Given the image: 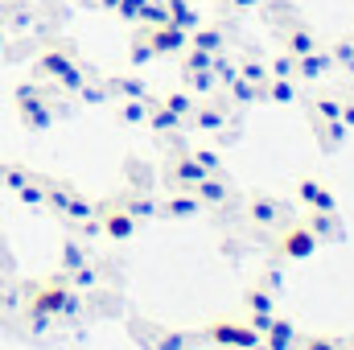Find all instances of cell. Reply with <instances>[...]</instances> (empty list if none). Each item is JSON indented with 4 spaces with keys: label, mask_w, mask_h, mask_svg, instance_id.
<instances>
[{
    "label": "cell",
    "mask_w": 354,
    "mask_h": 350,
    "mask_svg": "<svg viewBox=\"0 0 354 350\" xmlns=\"http://www.w3.org/2000/svg\"><path fill=\"white\" fill-rule=\"evenodd\" d=\"M75 309H79V297H75L66 272L46 276V280H37V284L29 288V317H33L37 330H41L50 317H66V313H75Z\"/></svg>",
    "instance_id": "6da1fadb"
},
{
    "label": "cell",
    "mask_w": 354,
    "mask_h": 350,
    "mask_svg": "<svg viewBox=\"0 0 354 350\" xmlns=\"http://www.w3.org/2000/svg\"><path fill=\"white\" fill-rule=\"evenodd\" d=\"M206 338H210L214 347H227V350H248V347H256V342H264L260 330H252L248 322H231V317L210 322V326H206Z\"/></svg>",
    "instance_id": "7a4b0ae2"
},
{
    "label": "cell",
    "mask_w": 354,
    "mask_h": 350,
    "mask_svg": "<svg viewBox=\"0 0 354 350\" xmlns=\"http://www.w3.org/2000/svg\"><path fill=\"white\" fill-rule=\"evenodd\" d=\"M317 248H322V243H317V235H313L305 223H284V227H280L276 252H280L284 260H309Z\"/></svg>",
    "instance_id": "3957f363"
},
{
    "label": "cell",
    "mask_w": 354,
    "mask_h": 350,
    "mask_svg": "<svg viewBox=\"0 0 354 350\" xmlns=\"http://www.w3.org/2000/svg\"><path fill=\"white\" fill-rule=\"evenodd\" d=\"M292 190H297V198H301V206H305V210H326V214H338V194H334L322 177L301 174Z\"/></svg>",
    "instance_id": "277c9868"
},
{
    "label": "cell",
    "mask_w": 354,
    "mask_h": 350,
    "mask_svg": "<svg viewBox=\"0 0 354 350\" xmlns=\"http://www.w3.org/2000/svg\"><path fill=\"white\" fill-rule=\"evenodd\" d=\"M189 128H198V132H223L227 124H231V103L223 99V91H214L210 95V103H202L198 99V107H194V116L185 120Z\"/></svg>",
    "instance_id": "5b68a950"
},
{
    "label": "cell",
    "mask_w": 354,
    "mask_h": 350,
    "mask_svg": "<svg viewBox=\"0 0 354 350\" xmlns=\"http://www.w3.org/2000/svg\"><path fill=\"white\" fill-rule=\"evenodd\" d=\"M248 219H252V227H260V231H280V227L288 223V210H284V202L272 198V194H252V198H248Z\"/></svg>",
    "instance_id": "8992f818"
},
{
    "label": "cell",
    "mask_w": 354,
    "mask_h": 350,
    "mask_svg": "<svg viewBox=\"0 0 354 350\" xmlns=\"http://www.w3.org/2000/svg\"><path fill=\"white\" fill-rule=\"evenodd\" d=\"M79 62H75V54L66 50V46H46L41 54H37V62H33V71H37V79H46V83H58L66 71H75Z\"/></svg>",
    "instance_id": "52a82bcc"
},
{
    "label": "cell",
    "mask_w": 354,
    "mask_h": 350,
    "mask_svg": "<svg viewBox=\"0 0 354 350\" xmlns=\"http://www.w3.org/2000/svg\"><path fill=\"white\" fill-rule=\"evenodd\" d=\"M99 214V231L107 235V239H115V243H128L132 235H136V219L124 210V206H107V210H95Z\"/></svg>",
    "instance_id": "ba28073f"
},
{
    "label": "cell",
    "mask_w": 354,
    "mask_h": 350,
    "mask_svg": "<svg viewBox=\"0 0 354 350\" xmlns=\"http://www.w3.org/2000/svg\"><path fill=\"white\" fill-rule=\"evenodd\" d=\"M145 37H149V46H153L157 58H161V54H181V50L189 46V33L177 29L174 21H165V25H157V29H145Z\"/></svg>",
    "instance_id": "9c48e42d"
},
{
    "label": "cell",
    "mask_w": 354,
    "mask_h": 350,
    "mask_svg": "<svg viewBox=\"0 0 354 350\" xmlns=\"http://www.w3.org/2000/svg\"><path fill=\"white\" fill-rule=\"evenodd\" d=\"M165 174H169V185L174 190H189V185H198L202 177H206V169L189 157V149L185 153H177V157H169V165H165Z\"/></svg>",
    "instance_id": "30bf717a"
},
{
    "label": "cell",
    "mask_w": 354,
    "mask_h": 350,
    "mask_svg": "<svg viewBox=\"0 0 354 350\" xmlns=\"http://www.w3.org/2000/svg\"><path fill=\"white\" fill-rule=\"evenodd\" d=\"M330 71H334V58H330V50H322V46L297 58V83H317V79H326Z\"/></svg>",
    "instance_id": "8fae6325"
},
{
    "label": "cell",
    "mask_w": 354,
    "mask_h": 350,
    "mask_svg": "<svg viewBox=\"0 0 354 350\" xmlns=\"http://www.w3.org/2000/svg\"><path fill=\"white\" fill-rule=\"evenodd\" d=\"M189 194H194L202 206H210V210H218V206H227V202H231V185H227L218 174H206L198 185H189Z\"/></svg>",
    "instance_id": "7c38bea8"
},
{
    "label": "cell",
    "mask_w": 354,
    "mask_h": 350,
    "mask_svg": "<svg viewBox=\"0 0 354 350\" xmlns=\"http://www.w3.org/2000/svg\"><path fill=\"white\" fill-rule=\"evenodd\" d=\"M202 214V202L189 194V190H174L165 202H161V219H177V223H189Z\"/></svg>",
    "instance_id": "4fadbf2b"
},
{
    "label": "cell",
    "mask_w": 354,
    "mask_h": 350,
    "mask_svg": "<svg viewBox=\"0 0 354 350\" xmlns=\"http://www.w3.org/2000/svg\"><path fill=\"white\" fill-rule=\"evenodd\" d=\"M322 42H317V33L305 25V21H292V25H284V54H292V58H301V54H309V50H317Z\"/></svg>",
    "instance_id": "5bb4252c"
},
{
    "label": "cell",
    "mask_w": 354,
    "mask_h": 350,
    "mask_svg": "<svg viewBox=\"0 0 354 350\" xmlns=\"http://www.w3.org/2000/svg\"><path fill=\"white\" fill-rule=\"evenodd\" d=\"M301 223L317 235V243H330V239H342V235H346V231H342V219H338V214H326V210H309Z\"/></svg>",
    "instance_id": "9a60e30c"
},
{
    "label": "cell",
    "mask_w": 354,
    "mask_h": 350,
    "mask_svg": "<svg viewBox=\"0 0 354 350\" xmlns=\"http://www.w3.org/2000/svg\"><path fill=\"white\" fill-rule=\"evenodd\" d=\"M17 116H21V124H25L29 132H46V128L54 124V107H50L46 99H33V103H21V107H17Z\"/></svg>",
    "instance_id": "2e32d148"
},
{
    "label": "cell",
    "mask_w": 354,
    "mask_h": 350,
    "mask_svg": "<svg viewBox=\"0 0 354 350\" xmlns=\"http://www.w3.org/2000/svg\"><path fill=\"white\" fill-rule=\"evenodd\" d=\"M145 124H149L157 136H174V132H181V124H185V120H181V116H174L161 99H153V103H149V120H145Z\"/></svg>",
    "instance_id": "e0dca14e"
},
{
    "label": "cell",
    "mask_w": 354,
    "mask_h": 350,
    "mask_svg": "<svg viewBox=\"0 0 354 350\" xmlns=\"http://www.w3.org/2000/svg\"><path fill=\"white\" fill-rule=\"evenodd\" d=\"M189 46L194 50H206V54H218L223 46H227V33H223V25H198V29H189Z\"/></svg>",
    "instance_id": "ac0fdd59"
},
{
    "label": "cell",
    "mask_w": 354,
    "mask_h": 350,
    "mask_svg": "<svg viewBox=\"0 0 354 350\" xmlns=\"http://www.w3.org/2000/svg\"><path fill=\"white\" fill-rule=\"evenodd\" d=\"M165 8H169V21H174L177 29H185V33L202 25V12H198L194 0H165Z\"/></svg>",
    "instance_id": "d6986e66"
},
{
    "label": "cell",
    "mask_w": 354,
    "mask_h": 350,
    "mask_svg": "<svg viewBox=\"0 0 354 350\" xmlns=\"http://www.w3.org/2000/svg\"><path fill=\"white\" fill-rule=\"evenodd\" d=\"M218 91H223V99H227L231 107H248V103H256V99H260V87H256V83H248V79H239V75H235L227 87H218Z\"/></svg>",
    "instance_id": "ffe728a7"
},
{
    "label": "cell",
    "mask_w": 354,
    "mask_h": 350,
    "mask_svg": "<svg viewBox=\"0 0 354 350\" xmlns=\"http://www.w3.org/2000/svg\"><path fill=\"white\" fill-rule=\"evenodd\" d=\"M120 206H124L136 223H145V219H161V202H153L149 194H128Z\"/></svg>",
    "instance_id": "44dd1931"
},
{
    "label": "cell",
    "mask_w": 354,
    "mask_h": 350,
    "mask_svg": "<svg viewBox=\"0 0 354 350\" xmlns=\"http://www.w3.org/2000/svg\"><path fill=\"white\" fill-rule=\"evenodd\" d=\"M260 99H272V103H297L301 91H297V79H268L260 87Z\"/></svg>",
    "instance_id": "7402d4cb"
},
{
    "label": "cell",
    "mask_w": 354,
    "mask_h": 350,
    "mask_svg": "<svg viewBox=\"0 0 354 350\" xmlns=\"http://www.w3.org/2000/svg\"><path fill=\"white\" fill-rule=\"evenodd\" d=\"M243 309H248V313H276V293H272L268 284H252V288L243 293Z\"/></svg>",
    "instance_id": "603a6c76"
},
{
    "label": "cell",
    "mask_w": 354,
    "mask_h": 350,
    "mask_svg": "<svg viewBox=\"0 0 354 350\" xmlns=\"http://www.w3.org/2000/svg\"><path fill=\"white\" fill-rule=\"evenodd\" d=\"M58 214H62V219H71V223H79V227H83V223H87V219H95V202H87V198H83V194H79V190H71V198H66V202H62V210H58Z\"/></svg>",
    "instance_id": "cb8c5ba5"
},
{
    "label": "cell",
    "mask_w": 354,
    "mask_h": 350,
    "mask_svg": "<svg viewBox=\"0 0 354 350\" xmlns=\"http://www.w3.org/2000/svg\"><path fill=\"white\" fill-rule=\"evenodd\" d=\"M103 91H107V95H115V99H149L145 79H107Z\"/></svg>",
    "instance_id": "d4e9b609"
},
{
    "label": "cell",
    "mask_w": 354,
    "mask_h": 350,
    "mask_svg": "<svg viewBox=\"0 0 354 350\" xmlns=\"http://www.w3.org/2000/svg\"><path fill=\"white\" fill-rule=\"evenodd\" d=\"M338 111H342V95H313V99H309L313 124H317V120H338Z\"/></svg>",
    "instance_id": "484cf974"
},
{
    "label": "cell",
    "mask_w": 354,
    "mask_h": 350,
    "mask_svg": "<svg viewBox=\"0 0 354 350\" xmlns=\"http://www.w3.org/2000/svg\"><path fill=\"white\" fill-rule=\"evenodd\" d=\"M149 103H153V99H120V103H115L120 124H145V120H149Z\"/></svg>",
    "instance_id": "4316f807"
},
{
    "label": "cell",
    "mask_w": 354,
    "mask_h": 350,
    "mask_svg": "<svg viewBox=\"0 0 354 350\" xmlns=\"http://www.w3.org/2000/svg\"><path fill=\"white\" fill-rule=\"evenodd\" d=\"M161 103H165V107H169L174 116L189 120V116H194V107H198V95H194V91H169V95H165Z\"/></svg>",
    "instance_id": "83f0119b"
},
{
    "label": "cell",
    "mask_w": 354,
    "mask_h": 350,
    "mask_svg": "<svg viewBox=\"0 0 354 350\" xmlns=\"http://www.w3.org/2000/svg\"><path fill=\"white\" fill-rule=\"evenodd\" d=\"M169 21V8H165V0H145L140 4V17H136V25H145V29H157V25H165Z\"/></svg>",
    "instance_id": "f1b7e54d"
},
{
    "label": "cell",
    "mask_w": 354,
    "mask_h": 350,
    "mask_svg": "<svg viewBox=\"0 0 354 350\" xmlns=\"http://www.w3.org/2000/svg\"><path fill=\"white\" fill-rule=\"evenodd\" d=\"M17 202H21V206H46V177H37V174L29 177V181L17 190Z\"/></svg>",
    "instance_id": "f546056e"
},
{
    "label": "cell",
    "mask_w": 354,
    "mask_h": 350,
    "mask_svg": "<svg viewBox=\"0 0 354 350\" xmlns=\"http://www.w3.org/2000/svg\"><path fill=\"white\" fill-rule=\"evenodd\" d=\"M66 280H71V288H75V293H87V288L99 284V268L87 260V264H79L75 272H66Z\"/></svg>",
    "instance_id": "4dcf8cb0"
},
{
    "label": "cell",
    "mask_w": 354,
    "mask_h": 350,
    "mask_svg": "<svg viewBox=\"0 0 354 350\" xmlns=\"http://www.w3.org/2000/svg\"><path fill=\"white\" fill-rule=\"evenodd\" d=\"M50 87H41L37 79H25V83H17L12 87V107H21V103H33V99H46Z\"/></svg>",
    "instance_id": "1f68e13d"
},
{
    "label": "cell",
    "mask_w": 354,
    "mask_h": 350,
    "mask_svg": "<svg viewBox=\"0 0 354 350\" xmlns=\"http://www.w3.org/2000/svg\"><path fill=\"white\" fill-rule=\"evenodd\" d=\"M153 58H157V54H153V46H149V37H145V29H140V33H136V42H132V50H128V62L140 71V66H149Z\"/></svg>",
    "instance_id": "d6a6232c"
},
{
    "label": "cell",
    "mask_w": 354,
    "mask_h": 350,
    "mask_svg": "<svg viewBox=\"0 0 354 350\" xmlns=\"http://www.w3.org/2000/svg\"><path fill=\"white\" fill-rule=\"evenodd\" d=\"M268 79H297V58L280 50V54L268 62Z\"/></svg>",
    "instance_id": "836d02e7"
},
{
    "label": "cell",
    "mask_w": 354,
    "mask_h": 350,
    "mask_svg": "<svg viewBox=\"0 0 354 350\" xmlns=\"http://www.w3.org/2000/svg\"><path fill=\"white\" fill-rule=\"evenodd\" d=\"M29 177H33V174H29L25 165H0V185H4L8 194H17V190L29 181Z\"/></svg>",
    "instance_id": "e575fe53"
},
{
    "label": "cell",
    "mask_w": 354,
    "mask_h": 350,
    "mask_svg": "<svg viewBox=\"0 0 354 350\" xmlns=\"http://www.w3.org/2000/svg\"><path fill=\"white\" fill-rule=\"evenodd\" d=\"M330 58H334V66L354 71V37H338V42L330 46Z\"/></svg>",
    "instance_id": "d590c367"
},
{
    "label": "cell",
    "mask_w": 354,
    "mask_h": 350,
    "mask_svg": "<svg viewBox=\"0 0 354 350\" xmlns=\"http://www.w3.org/2000/svg\"><path fill=\"white\" fill-rule=\"evenodd\" d=\"M239 79H248V83L264 87V83H268V62H260V58H243V62H239Z\"/></svg>",
    "instance_id": "8d00e7d4"
},
{
    "label": "cell",
    "mask_w": 354,
    "mask_h": 350,
    "mask_svg": "<svg viewBox=\"0 0 354 350\" xmlns=\"http://www.w3.org/2000/svg\"><path fill=\"white\" fill-rule=\"evenodd\" d=\"M210 58H214V54L185 46V50H181V71H185V75H189V71H210Z\"/></svg>",
    "instance_id": "74e56055"
},
{
    "label": "cell",
    "mask_w": 354,
    "mask_h": 350,
    "mask_svg": "<svg viewBox=\"0 0 354 350\" xmlns=\"http://www.w3.org/2000/svg\"><path fill=\"white\" fill-rule=\"evenodd\" d=\"M79 264H87V248L79 239H66L62 243V272H75Z\"/></svg>",
    "instance_id": "f35d334b"
},
{
    "label": "cell",
    "mask_w": 354,
    "mask_h": 350,
    "mask_svg": "<svg viewBox=\"0 0 354 350\" xmlns=\"http://www.w3.org/2000/svg\"><path fill=\"white\" fill-rule=\"evenodd\" d=\"M185 83H189L194 95H214V91H218V83H214V75H210V71H189V75H185Z\"/></svg>",
    "instance_id": "ab89813d"
},
{
    "label": "cell",
    "mask_w": 354,
    "mask_h": 350,
    "mask_svg": "<svg viewBox=\"0 0 354 350\" xmlns=\"http://www.w3.org/2000/svg\"><path fill=\"white\" fill-rule=\"evenodd\" d=\"M189 347H194V338L181 334V330H165V334H157V350H189Z\"/></svg>",
    "instance_id": "60d3db41"
},
{
    "label": "cell",
    "mask_w": 354,
    "mask_h": 350,
    "mask_svg": "<svg viewBox=\"0 0 354 350\" xmlns=\"http://www.w3.org/2000/svg\"><path fill=\"white\" fill-rule=\"evenodd\" d=\"M189 157H194L206 174H218V169H223V161H218V153H214V149H189Z\"/></svg>",
    "instance_id": "b9f144b4"
},
{
    "label": "cell",
    "mask_w": 354,
    "mask_h": 350,
    "mask_svg": "<svg viewBox=\"0 0 354 350\" xmlns=\"http://www.w3.org/2000/svg\"><path fill=\"white\" fill-rule=\"evenodd\" d=\"M297 350H346V342H342V338H326V334H317V338L297 342Z\"/></svg>",
    "instance_id": "7bdbcfd3"
},
{
    "label": "cell",
    "mask_w": 354,
    "mask_h": 350,
    "mask_svg": "<svg viewBox=\"0 0 354 350\" xmlns=\"http://www.w3.org/2000/svg\"><path fill=\"white\" fill-rule=\"evenodd\" d=\"M58 83H62V91H75V95H79V87L87 83V71H83V66H75V71H66Z\"/></svg>",
    "instance_id": "ee69618b"
},
{
    "label": "cell",
    "mask_w": 354,
    "mask_h": 350,
    "mask_svg": "<svg viewBox=\"0 0 354 350\" xmlns=\"http://www.w3.org/2000/svg\"><path fill=\"white\" fill-rule=\"evenodd\" d=\"M140 4H145V0H120L115 12H120L124 21H136V17H140Z\"/></svg>",
    "instance_id": "f6af8a7d"
},
{
    "label": "cell",
    "mask_w": 354,
    "mask_h": 350,
    "mask_svg": "<svg viewBox=\"0 0 354 350\" xmlns=\"http://www.w3.org/2000/svg\"><path fill=\"white\" fill-rule=\"evenodd\" d=\"M272 317H276V313H248V317H243V322H248V326H252V330H260V334H264L268 326H272Z\"/></svg>",
    "instance_id": "bcb514c9"
},
{
    "label": "cell",
    "mask_w": 354,
    "mask_h": 350,
    "mask_svg": "<svg viewBox=\"0 0 354 350\" xmlns=\"http://www.w3.org/2000/svg\"><path fill=\"white\" fill-rule=\"evenodd\" d=\"M338 120H342L346 128H354V95H342V111H338Z\"/></svg>",
    "instance_id": "7dc6e473"
},
{
    "label": "cell",
    "mask_w": 354,
    "mask_h": 350,
    "mask_svg": "<svg viewBox=\"0 0 354 350\" xmlns=\"http://www.w3.org/2000/svg\"><path fill=\"white\" fill-rule=\"evenodd\" d=\"M260 4H264V0H227V8H231V12H256Z\"/></svg>",
    "instance_id": "c3c4849f"
},
{
    "label": "cell",
    "mask_w": 354,
    "mask_h": 350,
    "mask_svg": "<svg viewBox=\"0 0 354 350\" xmlns=\"http://www.w3.org/2000/svg\"><path fill=\"white\" fill-rule=\"evenodd\" d=\"M260 284H268L272 293H280V288H284V272H280V268H276V272H268V276L260 280Z\"/></svg>",
    "instance_id": "681fc988"
},
{
    "label": "cell",
    "mask_w": 354,
    "mask_h": 350,
    "mask_svg": "<svg viewBox=\"0 0 354 350\" xmlns=\"http://www.w3.org/2000/svg\"><path fill=\"white\" fill-rule=\"evenodd\" d=\"M4 50H8V37H4V33H0V54H4Z\"/></svg>",
    "instance_id": "f907efd6"
},
{
    "label": "cell",
    "mask_w": 354,
    "mask_h": 350,
    "mask_svg": "<svg viewBox=\"0 0 354 350\" xmlns=\"http://www.w3.org/2000/svg\"><path fill=\"white\" fill-rule=\"evenodd\" d=\"M248 350H272V347H268V342H256V347H248Z\"/></svg>",
    "instance_id": "816d5d0a"
}]
</instances>
